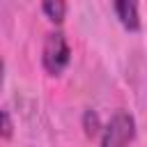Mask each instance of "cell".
Returning <instances> with one entry per match:
<instances>
[{
  "instance_id": "6da1fadb",
  "label": "cell",
  "mask_w": 147,
  "mask_h": 147,
  "mask_svg": "<svg viewBox=\"0 0 147 147\" xmlns=\"http://www.w3.org/2000/svg\"><path fill=\"white\" fill-rule=\"evenodd\" d=\"M71 60V51H69V44H67V37L62 30H53L46 34V41H44V51H41V62H44V69L51 74V76H60L67 64Z\"/></svg>"
},
{
  "instance_id": "7a4b0ae2",
  "label": "cell",
  "mask_w": 147,
  "mask_h": 147,
  "mask_svg": "<svg viewBox=\"0 0 147 147\" xmlns=\"http://www.w3.org/2000/svg\"><path fill=\"white\" fill-rule=\"evenodd\" d=\"M136 138V119L126 110L113 113L108 124L103 126L101 147H129V142Z\"/></svg>"
},
{
  "instance_id": "3957f363",
  "label": "cell",
  "mask_w": 147,
  "mask_h": 147,
  "mask_svg": "<svg viewBox=\"0 0 147 147\" xmlns=\"http://www.w3.org/2000/svg\"><path fill=\"white\" fill-rule=\"evenodd\" d=\"M115 14H117L119 23L126 30H131V32L140 30V16H138V5L136 2H129V0L115 2Z\"/></svg>"
},
{
  "instance_id": "277c9868",
  "label": "cell",
  "mask_w": 147,
  "mask_h": 147,
  "mask_svg": "<svg viewBox=\"0 0 147 147\" xmlns=\"http://www.w3.org/2000/svg\"><path fill=\"white\" fill-rule=\"evenodd\" d=\"M41 11L48 16V21H53V23H62L64 21V14H67V2H62V0H48V2H44L41 5Z\"/></svg>"
},
{
  "instance_id": "5b68a950",
  "label": "cell",
  "mask_w": 147,
  "mask_h": 147,
  "mask_svg": "<svg viewBox=\"0 0 147 147\" xmlns=\"http://www.w3.org/2000/svg\"><path fill=\"white\" fill-rule=\"evenodd\" d=\"M83 129H85V136L87 138H94L101 129V122H99V115L94 110H85L83 115Z\"/></svg>"
},
{
  "instance_id": "8992f818",
  "label": "cell",
  "mask_w": 147,
  "mask_h": 147,
  "mask_svg": "<svg viewBox=\"0 0 147 147\" xmlns=\"http://www.w3.org/2000/svg\"><path fill=\"white\" fill-rule=\"evenodd\" d=\"M14 133V124L7 110H0V138H11Z\"/></svg>"
},
{
  "instance_id": "52a82bcc",
  "label": "cell",
  "mask_w": 147,
  "mask_h": 147,
  "mask_svg": "<svg viewBox=\"0 0 147 147\" xmlns=\"http://www.w3.org/2000/svg\"><path fill=\"white\" fill-rule=\"evenodd\" d=\"M2 71H5V64H2V60H0V85H2Z\"/></svg>"
}]
</instances>
